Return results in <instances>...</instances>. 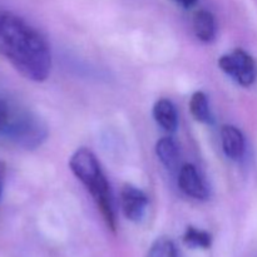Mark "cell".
<instances>
[{
	"mask_svg": "<svg viewBox=\"0 0 257 257\" xmlns=\"http://www.w3.org/2000/svg\"><path fill=\"white\" fill-rule=\"evenodd\" d=\"M0 55L32 82L49 78L52 52L47 38L14 13L0 12Z\"/></svg>",
	"mask_w": 257,
	"mask_h": 257,
	"instance_id": "cell-1",
	"label": "cell"
},
{
	"mask_svg": "<svg viewBox=\"0 0 257 257\" xmlns=\"http://www.w3.org/2000/svg\"><path fill=\"white\" fill-rule=\"evenodd\" d=\"M69 168L90 193L108 228L115 231L117 220L110 186L94 153L85 147L78 148L69 158Z\"/></svg>",
	"mask_w": 257,
	"mask_h": 257,
	"instance_id": "cell-2",
	"label": "cell"
},
{
	"mask_svg": "<svg viewBox=\"0 0 257 257\" xmlns=\"http://www.w3.org/2000/svg\"><path fill=\"white\" fill-rule=\"evenodd\" d=\"M47 138L48 127L42 118L30 110L12 105L7 124L0 133V140L23 150H35Z\"/></svg>",
	"mask_w": 257,
	"mask_h": 257,
	"instance_id": "cell-3",
	"label": "cell"
},
{
	"mask_svg": "<svg viewBox=\"0 0 257 257\" xmlns=\"http://www.w3.org/2000/svg\"><path fill=\"white\" fill-rule=\"evenodd\" d=\"M218 67L225 74L242 87H251L257 79V63L243 49H235L218 59Z\"/></svg>",
	"mask_w": 257,
	"mask_h": 257,
	"instance_id": "cell-4",
	"label": "cell"
},
{
	"mask_svg": "<svg viewBox=\"0 0 257 257\" xmlns=\"http://www.w3.org/2000/svg\"><path fill=\"white\" fill-rule=\"evenodd\" d=\"M120 208L127 220L140 222L148 206V197L142 190L125 183L120 190Z\"/></svg>",
	"mask_w": 257,
	"mask_h": 257,
	"instance_id": "cell-5",
	"label": "cell"
},
{
	"mask_svg": "<svg viewBox=\"0 0 257 257\" xmlns=\"http://www.w3.org/2000/svg\"><path fill=\"white\" fill-rule=\"evenodd\" d=\"M178 187L188 197H192L198 201L207 200L208 195H210L207 186L198 173L197 168L191 163H186L180 168Z\"/></svg>",
	"mask_w": 257,
	"mask_h": 257,
	"instance_id": "cell-6",
	"label": "cell"
},
{
	"mask_svg": "<svg viewBox=\"0 0 257 257\" xmlns=\"http://www.w3.org/2000/svg\"><path fill=\"white\" fill-rule=\"evenodd\" d=\"M221 145L226 157L232 161H240L246 151V141L242 132L232 124L221 127Z\"/></svg>",
	"mask_w": 257,
	"mask_h": 257,
	"instance_id": "cell-7",
	"label": "cell"
},
{
	"mask_svg": "<svg viewBox=\"0 0 257 257\" xmlns=\"http://www.w3.org/2000/svg\"><path fill=\"white\" fill-rule=\"evenodd\" d=\"M152 114L157 124L168 133H173L178 127V114L175 104L170 99H158L155 103Z\"/></svg>",
	"mask_w": 257,
	"mask_h": 257,
	"instance_id": "cell-8",
	"label": "cell"
},
{
	"mask_svg": "<svg viewBox=\"0 0 257 257\" xmlns=\"http://www.w3.org/2000/svg\"><path fill=\"white\" fill-rule=\"evenodd\" d=\"M193 32L202 43H211L216 38V19L208 10H198L193 15Z\"/></svg>",
	"mask_w": 257,
	"mask_h": 257,
	"instance_id": "cell-9",
	"label": "cell"
},
{
	"mask_svg": "<svg viewBox=\"0 0 257 257\" xmlns=\"http://www.w3.org/2000/svg\"><path fill=\"white\" fill-rule=\"evenodd\" d=\"M156 155L167 170H176L180 165V148L172 137H162L156 143Z\"/></svg>",
	"mask_w": 257,
	"mask_h": 257,
	"instance_id": "cell-10",
	"label": "cell"
},
{
	"mask_svg": "<svg viewBox=\"0 0 257 257\" xmlns=\"http://www.w3.org/2000/svg\"><path fill=\"white\" fill-rule=\"evenodd\" d=\"M190 110L196 120L205 124H212L213 117L211 114L210 103L207 95L203 92H195L190 99Z\"/></svg>",
	"mask_w": 257,
	"mask_h": 257,
	"instance_id": "cell-11",
	"label": "cell"
},
{
	"mask_svg": "<svg viewBox=\"0 0 257 257\" xmlns=\"http://www.w3.org/2000/svg\"><path fill=\"white\" fill-rule=\"evenodd\" d=\"M183 242L192 248H208L212 243V237L207 231L190 226L183 235Z\"/></svg>",
	"mask_w": 257,
	"mask_h": 257,
	"instance_id": "cell-12",
	"label": "cell"
},
{
	"mask_svg": "<svg viewBox=\"0 0 257 257\" xmlns=\"http://www.w3.org/2000/svg\"><path fill=\"white\" fill-rule=\"evenodd\" d=\"M147 257H180L175 242L168 237H160L152 243Z\"/></svg>",
	"mask_w": 257,
	"mask_h": 257,
	"instance_id": "cell-13",
	"label": "cell"
},
{
	"mask_svg": "<svg viewBox=\"0 0 257 257\" xmlns=\"http://www.w3.org/2000/svg\"><path fill=\"white\" fill-rule=\"evenodd\" d=\"M10 110H12V105H10L7 100L0 99V133L4 130L5 124H7Z\"/></svg>",
	"mask_w": 257,
	"mask_h": 257,
	"instance_id": "cell-14",
	"label": "cell"
},
{
	"mask_svg": "<svg viewBox=\"0 0 257 257\" xmlns=\"http://www.w3.org/2000/svg\"><path fill=\"white\" fill-rule=\"evenodd\" d=\"M5 175H7V167H5V163L0 161V198H2L3 191H4Z\"/></svg>",
	"mask_w": 257,
	"mask_h": 257,
	"instance_id": "cell-15",
	"label": "cell"
},
{
	"mask_svg": "<svg viewBox=\"0 0 257 257\" xmlns=\"http://www.w3.org/2000/svg\"><path fill=\"white\" fill-rule=\"evenodd\" d=\"M176 2L183 8H192L197 3V0H176Z\"/></svg>",
	"mask_w": 257,
	"mask_h": 257,
	"instance_id": "cell-16",
	"label": "cell"
}]
</instances>
